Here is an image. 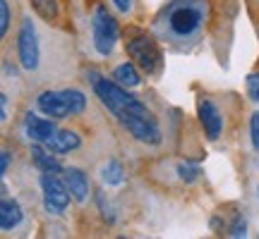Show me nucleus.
Returning <instances> with one entry per match:
<instances>
[{
	"mask_svg": "<svg viewBox=\"0 0 259 239\" xmlns=\"http://www.w3.org/2000/svg\"><path fill=\"white\" fill-rule=\"evenodd\" d=\"M206 5L204 0H173L166 10L168 31L176 38H190L204 27Z\"/></svg>",
	"mask_w": 259,
	"mask_h": 239,
	"instance_id": "nucleus-1",
	"label": "nucleus"
},
{
	"mask_svg": "<svg viewBox=\"0 0 259 239\" xmlns=\"http://www.w3.org/2000/svg\"><path fill=\"white\" fill-rule=\"evenodd\" d=\"M92 84H94V91L96 96L101 98V103L113 112V115H118V112H142V115H151L147 110V105L139 101L137 96H132L127 91V86H122L118 84L115 79H101L96 72H92Z\"/></svg>",
	"mask_w": 259,
	"mask_h": 239,
	"instance_id": "nucleus-2",
	"label": "nucleus"
},
{
	"mask_svg": "<svg viewBox=\"0 0 259 239\" xmlns=\"http://www.w3.org/2000/svg\"><path fill=\"white\" fill-rule=\"evenodd\" d=\"M92 34H94V48H96L101 55H111L120 31H118V22H115V17H113L103 5H99V8L94 10Z\"/></svg>",
	"mask_w": 259,
	"mask_h": 239,
	"instance_id": "nucleus-3",
	"label": "nucleus"
},
{
	"mask_svg": "<svg viewBox=\"0 0 259 239\" xmlns=\"http://www.w3.org/2000/svg\"><path fill=\"white\" fill-rule=\"evenodd\" d=\"M115 119H118L137 141H142V144H149V146H158V144H161V129L156 127L154 115H142V112L125 110V112H118Z\"/></svg>",
	"mask_w": 259,
	"mask_h": 239,
	"instance_id": "nucleus-4",
	"label": "nucleus"
},
{
	"mask_svg": "<svg viewBox=\"0 0 259 239\" xmlns=\"http://www.w3.org/2000/svg\"><path fill=\"white\" fill-rule=\"evenodd\" d=\"M17 55H19V65L27 70V72H34L38 67V60H41V46H38V36H36V27L29 17L22 19L19 24V36H17Z\"/></svg>",
	"mask_w": 259,
	"mask_h": 239,
	"instance_id": "nucleus-5",
	"label": "nucleus"
},
{
	"mask_svg": "<svg viewBox=\"0 0 259 239\" xmlns=\"http://www.w3.org/2000/svg\"><path fill=\"white\" fill-rule=\"evenodd\" d=\"M41 189H44V206H46V211L51 215H63L65 208L70 206V199H72L65 180H58L53 172H44L41 175Z\"/></svg>",
	"mask_w": 259,
	"mask_h": 239,
	"instance_id": "nucleus-6",
	"label": "nucleus"
},
{
	"mask_svg": "<svg viewBox=\"0 0 259 239\" xmlns=\"http://www.w3.org/2000/svg\"><path fill=\"white\" fill-rule=\"evenodd\" d=\"M127 55L147 74L158 72V67H161V53H158L156 43L149 36H137L127 41Z\"/></svg>",
	"mask_w": 259,
	"mask_h": 239,
	"instance_id": "nucleus-7",
	"label": "nucleus"
},
{
	"mask_svg": "<svg viewBox=\"0 0 259 239\" xmlns=\"http://www.w3.org/2000/svg\"><path fill=\"white\" fill-rule=\"evenodd\" d=\"M197 110H199V122H202L204 132H206V139H209V141H216V139L221 137L223 115L219 112V108H216L211 101H206V98L199 101Z\"/></svg>",
	"mask_w": 259,
	"mask_h": 239,
	"instance_id": "nucleus-8",
	"label": "nucleus"
},
{
	"mask_svg": "<svg viewBox=\"0 0 259 239\" xmlns=\"http://www.w3.org/2000/svg\"><path fill=\"white\" fill-rule=\"evenodd\" d=\"M24 132H27V137L31 141H38V144H44L46 146L51 139L56 137V125L51 122V119H44V117H36L34 112H27V117H24Z\"/></svg>",
	"mask_w": 259,
	"mask_h": 239,
	"instance_id": "nucleus-9",
	"label": "nucleus"
},
{
	"mask_svg": "<svg viewBox=\"0 0 259 239\" xmlns=\"http://www.w3.org/2000/svg\"><path fill=\"white\" fill-rule=\"evenodd\" d=\"M63 180L67 184V189L72 194V199L77 203H84L89 199V180L79 167H65L63 170Z\"/></svg>",
	"mask_w": 259,
	"mask_h": 239,
	"instance_id": "nucleus-10",
	"label": "nucleus"
},
{
	"mask_svg": "<svg viewBox=\"0 0 259 239\" xmlns=\"http://www.w3.org/2000/svg\"><path fill=\"white\" fill-rule=\"evenodd\" d=\"M38 110L44 112L46 117H53V119H65L70 115L67 105L63 101V93L60 91H44L38 96Z\"/></svg>",
	"mask_w": 259,
	"mask_h": 239,
	"instance_id": "nucleus-11",
	"label": "nucleus"
},
{
	"mask_svg": "<svg viewBox=\"0 0 259 239\" xmlns=\"http://www.w3.org/2000/svg\"><path fill=\"white\" fill-rule=\"evenodd\" d=\"M31 158H34V163H36V167H41V172H53V175H60L65 167L58 163V158L53 156V151L51 148H44V144H38V141H34L31 144Z\"/></svg>",
	"mask_w": 259,
	"mask_h": 239,
	"instance_id": "nucleus-12",
	"label": "nucleus"
},
{
	"mask_svg": "<svg viewBox=\"0 0 259 239\" xmlns=\"http://www.w3.org/2000/svg\"><path fill=\"white\" fill-rule=\"evenodd\" d=\"M82 146V139L77 132H70V129H60L56 132V137L46 144V148H51L53 153H70V151H77Z\"/></svg>",
	"mask_w": 259,
	"mask_h": 239,
	"instance_id": "nucleus-13",
	"label": "nucleus"
},
{
	"mask_svg": "<svg viewBox=\"0 0 259 239\" xmlns=\"http://www.w3.org/2000/svg\"><path fill=\"white\" fill-rule=\"evenodd\" d=\"M22 218H24V213H22V206H19L15 199H3V203H0V227L5 232L15 230L19 222H22Z\"/></svg>",
	"mask_w": 259,
	"mask_h": 239,
	"instance_id": "nucleus-14",
	"label": "nucleus"
},
{
	"mask_svg": "<svg viewBox=\"0 0 259 239\" xmlns=\"http://www.w3.org/2000/svg\"><path fill=\"white\" fill-rule=\"evenodd\" d=\"M113 79H115L118 84H122V86H127V89H135V86H139V84H142V77H139L137 65H135V63L118 65V67L113 70Z\"/></svg>",
	"mask_w": 259,
	"mask_h": 239,
	"instance_id": "nucleus-15",
	"label": "nucleus"
},
{
	"mask_svg": "<svg viewBox=\"0 0 259 239\" xmlns=\"http://www.w3.org/2000/svg\"><path fill=\"white\" fill-rule=\"evenodd\" d=\"M63 93V101L65 105H67V110H70V115H82L84 108H87V98H84L82 91H77V89H65Z\"/></svg>",
	"mask_w": 259,
	"mask_h": 239,
	"instance_id": "nucleus-16",
	"label": "nucleus"
},
{
	"mask_svg": "<svg viewBox=\"0 0 259 239\" xmlns=\"http://www.w3.org/2000/svg\"><path fill=\"white\" fill-rule=\"evenodd\" d=\"M101 180L108 184V187L122 184V180H125V170H122V165L118 163V160H108L101 170Z\"/></svg>",
	"mask_w": 259,
	"mask_h": 239,
	"instance_id": "nucleus-17",
	"label": "nucleus"
},
{
	"mask_svg": "<svg viewBox=\"0 0 259 239\" xmlns=\"http://www.w3.org/2000/svg\"><path fill=\"white\" fill-rule=\"evenodd\" d=\"M31 5L38 17H44L46 22H53L58 17V0H31Z\"/></svg>",
	"mask_w": 259,
	"mask_h": 239,
	"instance_id": "nucleus-18",
	"label": "nucleus"
},
{
	"mask_svg": "<svg viewBox=\"0 0 259 239\" xmlns=\"http://www.w3.org/2000/svg\"><path fill=\"white\" fill-rule=\"evenodd\" d=\"M178 177L185 184H192V182H197V177H199V167L192 165V163H180V165H178Z\"/></svg>",
	"mask_w": 259,
	"mask_h": 239,
	"instance_id": "nucleus-19",
	"label": "nucleus"
},
{
	"mask_svg": "<svg viewBox=\"0 0 259 239\" xmlns=\"http://www.w3.org/2000/svg\"><path fill=\"white\" fill-rule=\"evenodd\" d=\"M245 86H247V96H250V101L252 103H259V72L247 74V82H245Z\"/></svg>",
	"mask_w": 259,
	"mask_h": 239,
	"instance_id": "nucleus-20",
	"label": "nucleus"
},
{
	"mask_svg": "<svg viewBox=\"0 0 259 239\" xmlns=\"http://www.w3.org/2000/svg\"><path fill=\"white\" fill-rule=\"evenodd\" d=\"M10 29V5L8 0H0V36H5Z\"/></svg>",
	"mask_w": 259,
	"mask_h": 239,
	"instance_id": "nucleus-21",
	"label": "nucleus"
},
{
	"mask_svg": "<svg viewBox=\"0 0 259 239\" xmlns=\"http://www.w3.org/2000/svg\"><path fill=\"white\" fill-rule=\"evenodd\" d=\"M228 234H231V237H245V234H247V222H245V218H242V215H238V218L231 222V230H228Z\"/></svg>",
	"mask_w": 259,
	"mask_h": 239,
	"instance_id": "nucleus-22",
	"label": "nucleus"
},
{
	"mask_svg": "<svg viewBox=\"0 0 259 239\" xmlns=\"http://www.w3.org/2000/svg\"><path fill=\"white\" fill-rule=\"evenodd\" d=\"M250 139H252V148L259 151V112H254L250 119Z\"/></svg>",
	"mask_w": 259,
	"mask_h": 239,
	"instance_id": "nucleus-23",
	"label": "nucleus"
},
{
	"mask_svg": "<svg viewBox=\"0 0 259 239\" xmlns=\"http://www.w3.org/2000/svg\"><path fill=\"white\" fill-rule=\"evenodd\" d=\"M99 206H101L103 220H106V222H115V213H113L111 203H108V206H106V196H103V194H99Z\"/></svg>",
	"mask_w": 259,
	"mask_h": 239,
	"instance_id": "nucleus-24",
	"label": "nucleus"
},
{
	"mask_svg": "<svg viewBox=\"0 0 259 239\" xmlns=\"http://www.w3.org/2000/svg\"><path fill=\"white\" fill-rule=\"evenodd\" d=\"M118 12H130L132 10V0H111Z\"/></svg>",
	"mask_w": 259,
	"mask_h": 239,
	"instance_id": "nucleus-25",
	"label": "nucleus"
},
{
	"mask_svg": "<svg viewBox=\"0 0 259 239\" xmlns=\"http://www.w3.org/2000/svg\"><path fill=\"white\" fill-rule=\"evenodd\" d=\"M10 167V151H3L0 153V175H5Z\"/></svg>",
	"mask_w": 259,
	"mask_h": 239,
	"instance_id": "nucleus-26",
	"label": "nucleus"
},
{
	"mask_svg": "<svg viewBox=\"0 0 259 239\" xmlns=\"http://www.w3.org/2000/svg\"><path fill=\"white\" fill-rule=\"evenodd\" d=\"M0 105H3V110H0V119L5 122V119H8V96H5V93L0 96Z\"/></svg>",
	"mask_w": 259,
	"mask_h": 239,
	"instance_id": "nucleus-27",
	"label": "nucleus"
},
{
	"mask_svg": "<svg viewBox=\"0 0 259 239\" xmlns=\"http://www.w3.org/2000/svg\"><path fill=\"white\" fill-rule=\"evenodd\" d=\"M257 192H259V189H257Z\"/></svg>",
	"mask_w": 259,
	"mask_h": 239,
	"instance_id": "nucleus-28",
	"label": "nucleus"
}]
</instances>
